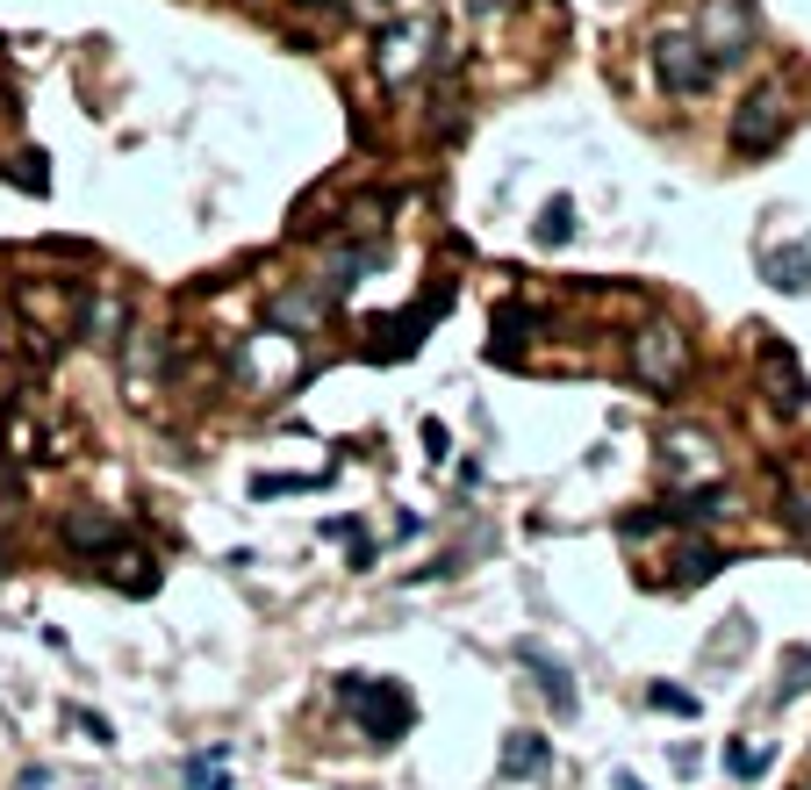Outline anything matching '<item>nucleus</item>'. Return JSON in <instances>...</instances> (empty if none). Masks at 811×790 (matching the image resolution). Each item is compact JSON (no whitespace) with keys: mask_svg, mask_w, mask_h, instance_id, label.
I'll use <instances>...</instances> for the list:
<instances>
[{"mask_svg":"<svg viewBox=\"0 0 811 790\" xmlns=\"http://www.w3.org/2000/svg\"><path fill=\"white\" fill-rule=\"evenodd\" d=\"M187 783H194V790H230V783H223V747L194 755V762H187Z\"/></svg>","mask_w":811,"mask_h":790,"instance_id":"obj_24","label":"nucleus"},{"mask_svg":"<svg viewBox=\"0 0 811 790\" xmlns=\"http://www.w3.org/2000/svg\"><path fill=\"white\" fill-rule=\"evenodd\" d=\"M446 310V288L432 295V302H424V310H402V316H380L374 324V352L380 360H396V352H416V345H424V331H432V316Z\"/></svg>","mask_w":811,"mask_h":790,"instance_id":"obj_12","label":"nucleus"},{"mask_svg":"<svg viewBox=\"0 0 811 790\" xmlns=\"http://www.w3.org/2000/svg\"><path fill=\"white\" fill-rule=\"evenodd\" d=\"M761 769H768V747H754V740H725V776H733V783H754Z\"/></svg>","mask_w":811,"mask_h":790,"instance_id":"obj_20","label":"nucleus"},{"mask_svg":"<svg viewBox=\"0 0 811 790\" xmlns=\"http://www.w3.org/2000/svg\"><path fill=\"white\" fill-rule=\"evenodd\" d=\"M625 360H632V381L646 395H682V381H690V367H697V345L675 316H646V324L625 338Z\"/></svg>","mask_w":811,"mask_h":790,"instance_id":"obj_2","label":"nucleus"},{"mask_svg":"<svg viewBox=\"0 0 811 790\" xmlns=\"http://www.w3.org/2000/svg\"><path fill=\"white\" fill-rule=\"evenodd\" d=\"M618 790H646V783H639V776H625V769H618Z\"/></svg>","mask_w":811,"mask_h":790,"instance_id":"obj_29","label":"nucleus"},{"mask_svg":"<svg viewBox=\"0 0 811 790\" xmlns=\"http://www.w3.org/2000/svg\"><path fill=\"white\" fill-rule=\"evenodd\" d=\"M754 0H704L697 8V44L711 51V65H740V58H754Z\"/></svg>","mask_w":811,"mask_h":790,"instance_id":"obj_7","label":"nucleus"},{"mask_svg":"<svg viewBox=\"0 0 811 790\" xmlns=\"http://www.w3.org/2000/svg\"><path fill=\"white\" fill-rule=\"evenodd\" d=\"M661 475H668V489H704V481H725L711 431H668V439H661Z\"/></svg>","mask_w":811,"mask_h":790,"instance_id":"obj_10","label":"nucleus"},{"mask_svg":"<svg viewBox=\"0 0 811 790\" xmlns=\"http://www.w3.org/2000/svg\"><path fill=\"white\" fill-rule=\"evenodd\" d=\"M432 44H438V22L432 15H402L374 36V80L380 86H410L416 72L432 65Z\"/></svg>","mask_w":811,"mask_h":790,"instance_id":"obj_6","label":"nucleus"},{"mask_svg":"<svg viewBox=\"0 0 811 790\" xmlns=\"http://www.w3.org/2000/svg\"><path fill=\"white\" fill-rule=\"evenodd\" d=\"M804 769H811V762H804Z\"/></svg>","mask_w":811,"mask_h":790,"instance_id":"obj_31","label":"nucleus"},{"mask_svg":"<svg viewBox=\"0 0 811 790\" xmlns=\"http://www.w3.org/2000/svg\"><path fill=\"white\" fill-rule=\"evenodd\" d=\"M424 446H432V460H446V446H452V431H446V424H438V417H432V424H424Z\"/></svg>","mask_w":811,"mask_h":790,"instance_id":"obj_26","label":"nucleus"},{"mask_svg":"<svg viewBox=\"0 0 811 790\" xmlns=\"http://www.w3.org/2000/svg\"><path fill=\"white\" fill-rule=\"evenodd\" d=\"M532 238L546 244V252H560V244L574 238V202H568V194H553V202L538 208V230H532Z\"/></svg>","mask_w":811,"mask_h":790,"instance_id":"obj_19","label":"nucleus"},{"mask_svg":"<svg viewBox=\"0 0 811 790\" xmlns=\"http://www.w3.org/2000/svg\"><path fill=\"white\" fill-rule=\"evenodd\" d=\"M646 705L668 711V719H697V711H704V697H697V690H675V683H646Z\"/></svg>","mask_w":811,"mask_h":790,"instance_id":"obj_21","label":"nucleus"},{"mask_svg":"<svg viewBox=\"0 0 811 790\" xmlns=\"http://www.w3.org/2000/svg\"><path fill=\"white\" fill-rule=\"evenodd\" d=\"M811 690V647H790L783 654V683H776V705H790V697H804Z\"/></svg>","mask_w":811,"mask_h":790,"instance_id":"obj_22","label":"nucleus"},{"mask_svg":"<svg viewBox=\"0 0 811 790\" xmlns=\"http://www.w3.org/2000/svg\"><path fill=\"white\" fill-rule=\"evenodd\" d=\"M733 158H768L783 137H790V86L783 80H761L740 94V108H733Z\"/></svg>","mask_w":811,"mask_h":790,"instance_id":"obj_4","label":"nucleus"},{"mask_svg":"<svg viewBox=\"0 0 811 790\" xmlns=\"http://www.w3.org/2000/svg\"><path fill=\"white\" fill-rule=\"evenodd\" d=\"M546 762H553L546 733H532V726H510V733H503V755H496L503 783H532V776H546Z\"/></svg>","mask_w":811,"mask_h":790,"instance_id":"obj_13","label":"nucleus"},{"mask_svg":"<svg viewBox=\"0 0 811 790\" xmlns=\"http://www.w3.org/2000/svg\"><path fill=\"white\" fill-rule=\"evenodd\" d=\"M524 669L538 675V697H546L553 705V719H574V711H582V697H574V675H568V661H553L546 647H538V639H524Z\"/></svg>","mask_w":811,"mask_h":790,"instance_id":"obj_11","label":"nucleus"},{"mask_svg":"<svg viewBox=\"0 0 811 790\" xmlns=\"http://www.w3.org/2000/svg\"><path fill=\"white\" fill-rule=\"evenodd\" d=\"M101 561H108V583H116V589H130V597H152V589H158V561H152L144 547H130V553H122V547H108Z\"/></svg>","mask_w":811,"mask_h":790,"instance_id":"obj_18","label":"nucleus"},{"mask_svg":"<svg viewBox=\"0 0 811 790\" xmlns=\"http://www.w3.org/2000/svg\"><path fill=\"white\" fill-rule=\"evenodd\" d=\"M776 511L797 532V547H811V467H776Z\"/></svg>","mask_w":811,"mask_h":790,"instance_id":"obj_16","label":"nucleus"},{"mask_svg":"<svg viewBox=\"0 0 811 790\" xmlns=\"http://www.w3.org/2000/svg\"><path fill=\"white\" fill-rule=\"evenodd\" d=\"M22 790H51V769H22Z\"/></svg>","mask_w":811,"mask_h":790,"instance_id":"obj_27","label":"nucleus"},{"mask_svg":"<svg viewBox=\"0 0 811 790\" xmlns=\"http://www.w3.org/2000/svg\"><path fill=\"white\" fill-rule=\"evenodd\" d=\"M302 489H324V475H259L252 481V496H302Z\"/></svg>","mask_w":811,"mask_h":790,"instance_id":"obj_23","label":"nucleus"},{"mask_svg":"<svg viewBox=\"0 0 811 790\" xmlns=\"http://www.w3.org/2000/svg\"><path fill=\"white\" fill-rule=\"evenodd\" d=\"M754 374H761V395L776 403L783 417H797L811 403V381H804V360H797L790 345L776 331H754Z\"/></svg>","mask_w":811,"mask_h":790,"instance_id":"obj_8","label":"nucleus"},{"mask_svg":"<svg viewBox=\"0 0 811 790\" xmlns=\"http://www.w3.org/2000/svg\"><path fill=\"white\" fill-rule=\"evenodd\" d=\"M58 539L72 553H108V547H122V517L116 511H65L58 517Z\"/></svg>","mask_w":811,"mask_h":790,"instance_id":"obj_15","label":"nucleus"},{"mask_svg":"<svg viewBox=\"0 0 811 790\" xmlns=\"http://www.w3.org/2000/svg\"><path fill=\"white\" fill-rule=\"evenodd\" d=\"M302 374H310V338H288V331H252V338H238V352H230V381H238L252 403H280V395L302 388Z\"/></svg>","mask_w":811,"mask_h":790,"instance_id":"obj_1","label":"nucleus"},{"mask_svg":"<svg viewBox=\"0 0 811 790\" xmlns=\"http://www.w3.org/2000/svg\"><path fill=\"white\" fill-rule=\"evenodd\" d=\"M761 274H768V288L804 295L811 288V244H768V252H761Z\"/></svg>","mask_w":811,"mask_h":790,"instance_id":"obj_17","label":"nucleus"},{"mask_svg":"<svg viewBox=\"0 0 811 790\" xmlns=\"http://www.w3.org/2000/svg\"><path fill=\"white\" fill-rule=\"evenodd\" d=\"M330 310H338V295H330L324 280H294V288H280L274 302H266V324L288 331V338H316V331L330 324Z\"/></svg>","mask_w":811,"mask_h":790,"instance_id":"obj_9","label":"nucleus"},{"mask_svg":"<svg viewBox=\"0 0 811 790\" xmlns=\"http://www.w3.org/2000/svg\"><path fill=\"white\" fill-rule=\"evenodd\" d=\"M338 697L352 705L366 747H396V740L416 726V697L396 683V675H338Z\"/></svg>","mask_w":811,"mask_h":790,"instance_id":"obj_3","label":"nucleus"},{"mask_svg":"<svg viewBox=\"0 0 811 790\" xmlns=\"http://www.w3.org/2000/svg\"><path fill=\"white\" fill-rule=\"evenodd\" d=\"M510 0H467V15H503Z\"/></svg>","mask_w":811,"mask_h":790,"instance_id":"obj_28","label":"nucleus"},{"mask_svg":"<svg viewBox=\"0 0 811 790\" xmlns=\"http://www.w3.org/2000/svg\"><path fill=\"white\" fill-rule=\"evenodd\" d=\"M65 719L80 726V733H87L94 747H116V726H108V719H101V711H94V705H65Z\"/></svg>","mask_w":811,"mask_h":790,"instance_id":"obj_25","label":"nucleus"},{"mask_svg":"<svg viewBox=\"0 0 811 790\" xmlns=\"http://www.w3.org/2000/svg\"><path fill=\"white\" fill-rule=\"evenodd\" d=\"M310 8H352V0H310Z\"/></svg>","mask_w":811,"mask_h":790,"instance_id":"obj_30","label":"nucleus"},{"mask_svg":"<svg viewBox=\"0 0 811 790\" xmlns=\"http://www.w3.org/2000/svg\"><path fill=\"white\" fill-rule=\"evenodd\" d=\"M646 65H654V80H661L668 101H697V94L718 80V65H711V51L697 44V29H661L654 51H646Z\"/></svg>","mask_w":811,"mask_h":790,"instance_id":"obj_5","label":"nucleus"},{"mask_svg":"<svg viewBox=\"0 0 811 790\" xmlns=\"http://www.w3.org/2000/svg\"><path fill=\"white\" fill-rule=\"evenodd\" d=\"M654 567H668L654 589H697V583H711L725 567V547H711V539H690V547H675L668 561H654Z\"/></svg>","mask_w":811,"mask_h":790,"instance_id":"obj_14","label":"nucleus"}]
</instances>
